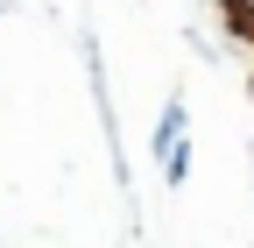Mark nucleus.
<instances>
[{
  "mask_svg": "<svg viewBox=\"0 0 254 248\" xmlns=\"http://www.w3.org/2000/svg\"><path fill=\"white\" fill-rule=\"evenodd\" d=\"M226 14H233V28H240V36H254V7H247V0H226Z\"/></svg>",
  "mask_w": 254,
  "mask_h": 248,
  "instance_id": "nucleus-1",
  "label": "nucleus"
}]
</instances>
